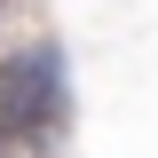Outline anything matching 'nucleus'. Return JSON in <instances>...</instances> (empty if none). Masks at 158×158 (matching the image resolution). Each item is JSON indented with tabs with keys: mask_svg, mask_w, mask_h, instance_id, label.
<instances>
[{
	"mask_svg": "<svg viewBox=\"0 0 158 158\" xmlns=\"http://www.w3.org/2000/svg\"><path fill=\"white\" fill-rule=\"evenodd\" d=\"M71 127V56L63 40H24L0 56V150H48Z\"/></svg>",
	"mask_w": 158,
	"mask_h": 158,
	"instance_id": "obj_1",
	"label": "nucleus"
}]
</instances>
